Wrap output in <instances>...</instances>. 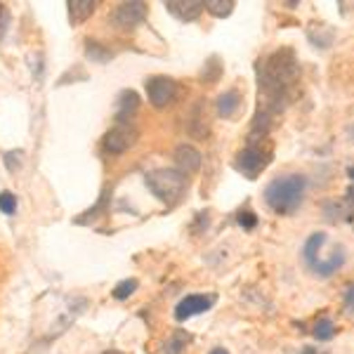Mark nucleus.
<instances>
[{
  "label": "nucleus",
  "instance_id": "1",
  "mask_svg": "<svg viewBox=\"0 0 354 354\" xmlns=\"http://www.w3.org/2000/svg\"><path fill=\"white\" fill-rule=\"evenodd\" d=\"M295 78H298V62H295V55L290 48H281L272 53L267 59H262L258 64V83L262 88L265 106L258 111L267 113V116L277 111L279 100L288 95Z\"/></svg>",
  "mask_w": 354,
  "mask_h": 354
},
{
  "label": "nucleus",
  "instance_id": "2",
  "mask_svg": "<svg viewBox=\"0 0 354 354\" xmlns=\"http://www.w3.org/2000/svg\"><path fill=\"white\" fill-rule=\"evenodd\" d=\"M307 180L298 173L274 177L265 189V201L267 205L279 215H290L300 208L302 196H305Z\"/></svg>",
  "mask_w": 354,
  "mask_h": 354
},
{
  "label": "nucleus",
  "instance_id": "3",
  "mask_svg": "<svg viewBox=\"0 0 354 354\" xmlns=\"http://www.w3.org/2000/svg\"><path fill=\"white\" fill-rule=\"evenodd\" d=\"M326 241H328L326 234L317 232V234H312L305 243V262L310 265V270L314 274H319V277H330V274H335L342 265H345V248H342L340 243L330 250L328 258L324 255V245H326Z\"/></svg>",
  "mask_w": 354,
  "mask_h": 354
},
{
  "label": "nucleus",
  "instance_id": "4",
  "mask_svg": "<svg viewBox=\"0 0 354 354\" xmlns=\"http://www.w3.org/2000/svg\"><path fill=\"white\" fill-rule=\"evenodd\" d=\"M145 182H147V187L153 192V196L161 198L165 205H175L182 196H185V189H187L185 173H180V170H170V168L151 170V173H147Z\"/></svg>",
  "mask_w": 354,
  "mask_h": 354
},
{
  "label": "nucleus",
  "instance_id": "5",
  "mask_svg": "<svg viewBox=\"0 0 354 354\" xmlns=\"http://www.w3.org/2000/svg\"><path fill=\"white\" fill-rule=\"evenodd\" d=\"M272 161V147L267 145L265 140H255V142H248V147H245L243 151H239L236 156V170L239 173H243L248 180H255L262 170L270 165Z\"/></svg>",
  "mask_w": 354,
  "mask_h": 354
},
{
  "label": "nucleus",
  "instance_id": "6",
  "mask_svg": "<svg viewBox=\"0 0 354 354\" xmlns=\"http://www.w3.org/2000/svg\"><path fill=\"white\" fill-rule=\"evenodd\" d=\"M147 95H149V102L156 109H165V106L177 102L180 85L168 76H151L149 81H147Z\"/></svg>",
  "mask_w": 354,
  "mask_h": 354
},
{
  "label": "nucleus",
  "instance_id": "7",
  "mask_svg": "<svg viewBox=\"0 0 354 354\" xmlns=\"http://www.w3.org/2000/svg\"><path fill=\"white\" fill-rule=\"evenodd\" d=\"M135 140H137V130L133 128V125H130V123H118L116 128H111L109 133L104 135L102 147H104L106 153L118 156V153H123L125 149H130V147L135 145Z\"/></svg>",
  "mask_w": 354,
  "mask_h": 354
},
{
  "label": "nucleus",
  "instance_id": "8",
  "mask_svg": "<svg viewBox=\"0 0 354 354\" xmlns=\"http://www.w3.org/2000/svg\"><path fill=\"white\" fill-rule=\"evenodd\" d=\"M147 15H149V8H147V3H140V0H135V3H123L118 5L116 10H113L111 15V21L113 26L118 28H135L140 26L142 21L147 19Z\"/></svg>",
  "mask_w": 354,
  "mask_h": 354
},
{
  "label": "nucleus",
  "instance_id": "9",
  "mask_svg": "<svg viewBox=\"0 0 354 354\" xmlns=\"http://www.w3.org/2000/svg\"><path fill=\"white\" fill-rule=\"evenodd\" d=\"M215 305V295H187V298H182L180 302H177L175 307V319L177 322H185V319L194 317V314H203L208 312L210 307Z\"/></svg>",
  "mask_w": 354,
  "mask_h": 354
},
{
  "label": "nucleus",
  "instance_id": "10",
  "mask_svg": "<svg viewBox=\"0 0 354 354\" xmlns=\"http://www.w3.org/2000/svg\"><path fill=\"white\" fill-rule=\"evenodd\" d=\"M165 8H168V12L177 17V19L194 21L198 15H201L203 3L201 0H170V3H165Z\"/></svg>",
  "mask_w": 354,
  "mask_h": 354
},
{
  "label": "nucleus",
  "instance_id": "11",
  "mask_svg": "<svg viewBox=\"0 0 354 354\" xmlns=\"http://www.w3.org/2000/svg\"><path fill=\"white\" fill-rule=\"evenodd\" d=\"M175 161L180 165V173H196L201 168V153L192 145H180L175 151Z\"/></svg>",
  "mask_w": 354,
  "mask_h": 354
},
{
  "label": "nucleus",
  "instance_id": "12",
  "mask_svg": "<svg viewBox=\"0 0 354 354\" xmlns=\"http://www.w3.org/2000/svg\"><path fill=\"white\" fill-rule=\"evenodd\" d=\"M137 106H140V97H137L135 90H125L118 97V109H116V118L118 123H128L130 118L135 116Z\"/></svg>",
  "mask_w": 354,
  "mask_h": 354
},
{
  "label": "nucleus",
  "instance_id": "13",
  "mask_svg": "<svg viewBox=\"0 0 354 354\" xmlns=\"http://www.w3.org/2000/svg\"><path fill=\"white\" fill-rule=\"evenodd\" d=\"M93 12H95L93 0H71L68 3V19H71V24H83Z\"/></svg>",
  "mask_w": 354,
  "mask_h": 354
},
{
  "label": "nucleus",
  "instance_id": "14",
  "mask_svg": "<svg viewBox=\"0 0 354 354\" xmlns=\"http://www.w3.org/2000/svg\"><path fill=\"white\" fill-rule=\"evenodd\" d=\"M239 106H241V95H239L236 90H227L225 95L218 97V111H220V116L232 118L234 113L239 111Z\"/></svg>",
  "mask_w": 354,
  "mask_h": 354
},
{
  "label": "nucleus",
  "instance_id": "15",
  "mask_svg": "<svg viewBox=\"0 0 354 354\" xmlns=\"http://www.w3.org/2000/svg\"><path fill=\"white\" fill-rule=\"evenodd\" d=\"M85 55H88V59H95V62H100V64H104V62H111V57H113L111 50H106L104 45H100L97 41H88V43H85Z\"/></svg>",
  "mask_w": 354,
  "mask_h": 354
},
{
  "label": "nucleus",
  "instance_id": "16",
  "mask_svg": "<svg viewBox=\"0 0 354 354\" xmlns=\"http://www.w3.org/2000/svg\"><path fill=\"white\" fill-rule=\"evenodd\" d=\"M187 342H189V333H185V330H175L173 338L165 342L163 354H182L187 347Z\"/></svg>",
  "mask_w": 354,
  "mask_h": 354
},
{
  "label": "nucleus",
  "instance_id": "17",
  "mask_svg": "<svg viewBox=\"0 0 354 354\" xmlns=\"http://www.w3.org/2000/svg\"><path fill=\"white\" fill-rule=\"evenodd\" d=\"M220 76H222V64H220V59H218V57H210V59L205 62L203 71H201V81H205V83H215Z\"/></svg>",
  "mask_w": 354,
  "mask_h": 354
},
{
  "label": "nucleus",
  "instance_id": "18",
  "mask_svg": "<svg viewBox=\"0 0 354 354\" xmlns=\"http://www.w3.org/2000/svg\"><path fill=\"white\" fill-rule=\"evenodd\" d=\"M205 10L215 17H230L234 10V0H208V3H205Z\"/></svg>",
  "mask_w": 354,
  "mask_h": 354
},
{
  "label": "nucleus",
  "instance_id": "19",
  "mask_svg": "<svg viewBox=\"0 0 354 354\" xmlns=\"http://www.w3.org/2000/svg\"><path fill=\"white\" fill-rule=\"evenodd\" d=\"M335 335V324L330 319H319L314 324V338L317 340H330Z\"/></svg>",
  "mask_w": 354,
  "mask_h": 354
},
{
  "label": "nucleus",
  "instance_id": "20",
  "mask_svg": "<svg viewBox=\"0 0 354 354\" xmlns=\"http://www.w3.org/2000/svg\"><path fill=\"white\" fill-rule=\"evenodd\" d=\"M137 283H140L137 279H125V281H121L116 288H113V298H116V300L130 298V295H133L135 290H137Z\"/></svg>",
  "mask_w": 354,
  "mask_h": 354
},
{
  "label": "nucleus",
  "instance_id": "21",
  "mask_svg": "<svg viewBox=\"0 0 354 354\" xmlns=\"http://www.w3.org/2000/svg\"><path fill=\"white\" fill-rule=\"evenodd\" d=\"M0 210H3L5 215H12L15 210H17V198H15V194H10V192H3L0 194Z\"/></svg>",
  "mask_w": 354,
  "mask_h": 354
},
{
  "label": "nucleus",
  "instance_id": "22",
  "mask_svg": "<svg viewBox=\"0 0 354 354\" xmlns=\"http://www.w3.org/2000/svg\"><path fill=\"white\" fill-rule=\"evenodd\" d=\"M239 225H241L243 230H255L258 218H255V213H250V210H241V213H239Z\"/></svg>",
  "mask_w": 354,
  "mask_h": 354
},
{
  "label": "nucleus",
  "instance_id": "23",
  "mask_svg": "<svg viewBox=\"0 0 354 354\" xmlns=\"http://www.w3.org/2000/svg\"><path fill=\"white\" fill-rule=\"evenodd\" d=\"M17 153V156H12V151H8V153H5V165H8V170H12V173H15V170H19V153L21 151H15Z\"/></svg>",
  "mask_w": 354,
  "mask_h": 354
},
{
  "label": "nucleus",
  "instance_id": "24",
  "mask_svg": "<svg viewBox=\"0 0 354 354\" xmlns=\"http://www.w3.org/2000/svg\"><path fill=\"white\" fill-rule=\"evenodd\" d=\"M5 24H8V10L0 5V28H3Z\"/></svg>",
  "mask_w": 354,
  "mask_h": 354
},
{
  "label": "nucleus",
  "instance_id": "25",
  "mask_svg": "<svg viewBox=\"0 0 354 354\" xmlns=\"http://www.w3.org/2000/svg\"><path fill=\"white\" fill-rule=\"evenodd\" d=\"M345 307L352 310V286H347V293H345Z\"/></svg>",
  "mask_w": 354,
  "mask_h": 354
},
{
  "label": "nucleus",
  "instance_id": "26",
  "mask_svg": "<svg viewBox=\"0 0 354 354\" xmlns=\"http://www.w3.org/2000/svg\"><path fill=\"white\" fill-rule=\"evenodd\" d=\"M302 354H322L317 350V347H305V350H302Z\"/></svg>",
  "mask_w": 354,
  "mask_h": 354
},
{
  "label": "nucleus",
  "instance_id": "27",
  "mask_svg": "<svg viewBox=\"0 0 354 354\" xmlns=\"http://www.w3.org/2000/svg\"><path fill=\"white\" fill-rule=\"evenodd\" d=\"M210 354H230V352H227V350H222V347H215V350L210 352Z\"/></svg>",
  "mask_w": 354,
  "mask_h": 354
}]
</instances>
